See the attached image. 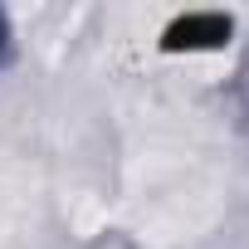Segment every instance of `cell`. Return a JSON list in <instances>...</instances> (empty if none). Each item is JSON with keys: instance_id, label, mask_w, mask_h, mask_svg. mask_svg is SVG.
Here are the masks:
<instances>
[{"instance_id": "cell-1", "label": "cell", "mask_w": 249, "mask_h": 249, "mask_svg": "<svg viewBox=\"0 0 249 249\" xmlns=\"http://www.w3.org/2000/svg\"><path fill=\"white\" fill-rule=\"evenodd\" d=\"M234 35V20L220 15V10H191V15H176L166 30H161V49L176 54V49H220L230 44Z\"/></svg>"}, {"instance_id": "cell-2", "label": "cell", "mask_w": 249, "mask_h": 249, "mask_svg": "<svg viewBox=\"0 0 249 249\" xmlns=\"http://www.w3.org/2000/svg\"><path fill=\"white\" fill-rule=\"evenodd\" d=\"M5 44H10V25H5V15H0V59H5Z\"/></svg>"}]
</instances>
